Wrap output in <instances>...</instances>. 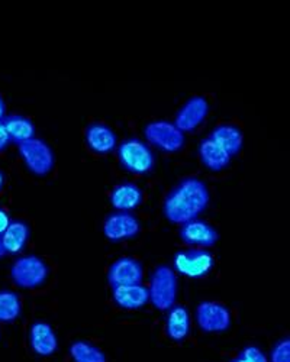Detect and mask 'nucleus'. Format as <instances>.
I'll return each instance as SVG.
<instances>
[{
    "label": "nucleus",
    "mask_w": 290,
    "mask_h": 362,
    "mask_svg": "<svg viewBox=\"0 0 290 362\" xmlns=\"http://www.w3.org/2000/svg\"><path fill=\"white\" fill-rule=\"evenodd\" d=\"M4 128L9 136V141L18 144L35 138V125L33 120L22 115H11L2 119Z\"/></svg>",
    "instance_id": "aec40b11"
},
{
    "label": "nucleus",
    "mask_w": 290,
    "mask_h": 362,
    "mask_svg": "<svg viewBox=\"0 0 290 362\" xmlns=\"http://www.w3.org/2000/svg\"><path fill=\"white\" fill-rule=\"evenodd\" d=\"M196 323L207 334H221L231 326L229 310L219 301H202L196 308Z\"/></svg>",
    "instance_id": "6e6552de"
},
{
    "label": "nucleus",
    "mask_w": 290,
    "mask_h": 362,
    "mask_svg": "<svg viewBox=\"0 0 290 362\" xmlns=\"http://www.w3.org/2000/svg\"><path fill=\"white\" fill-rule=\"evenodd\" d=\"M179 283L174 269L168 265H158L150 277V301L151 305L160 310H170L178 300Z\"/></svg>",
    "instance_id": "f03ea898"
},
{
    "label": "nucleus",
    "mask_w": 290,
    "mask_h": 362,
    "mask_svg": "<svg viewBox=\"0 0 290 362\" xmlns=\"http://www.w3.org/2000/svg\"><path fill=\"white\" fill-rule=\"evenodd\" d=\"M121 165L132 174H147L154 168V154L150 146L137 139H125L118 148Z\"/></svg>",
    "instance_id": "20e7f679"
},
{
    "label": "nucleus",
    "mask_w": 290,
    "mask_h": 362,
    "mask_svg": "<svg viewBox=\"0 0 290 362\" xmlns=\"http://www.w3.org/2000/svg\"><path fill=\"white\" fill-rule=\"evenodd\" d=\"M115 305L124 310H138L150 303L149 287L142 284L115 287L112 291Z\"/></svg>",
    "instance_id": "ddd939ff"
},
{
    "label": "nucleus",
    "mask_w": 290,
    "mask_h": 362,
    "mask_svg": "<svg viewBox=\"0 0 290 362\" xmlns=\"http://www.w3.org/2000/svg\"><path fill=\"white\" fill-rule=\"evenodd\" d=\"M144 194L134 183H122L113 187L110 194V204L118 212H131L142 203Z\"/></svg>",
    "instance_id": "a211bd4d"
},
{
    "label": "nucleus",
    "mask_w": 290,
    "mask_h": 362,
    "mask_svg": "<svg viewBox=\"0 0 290 362\" xmlns=\"http://www.w3.org/2000/svg\"><path fill=\"white\" fill-rule=\"evenodd\" d=\"M174 269L182 276L200 279L208 276L214 265V255L207 250H185L179 251L173 258Z\"/></svg>",
    "instance_id": "423d86ee"
},
{
    "label": "nucleus",
    "mask_w": 290,
    "mask_h": 362,
    "mask_svg": "<svg viewBox=\"0 0 290 362\" xmlns=\"http://www.w3.org/2000/svg\"><path fill=\"white\" fill-rule=\"evenodd\" d=\"M2 239V245L6 254H18L21 252L29 239V226L23 221H11L9 226L0 236Z\"/></svg>",
    "instance_id": "412c9836"
},
{
    "label": "nucleus",
    "mask_w": 290,
    "mask_h": 362,
    "mask_svg": "<svg viewBox=\"0 0 290 362\" xmlns=\"http://www.w3.org/2000/svg\"><path fill=\"white\" fill-rule=\"evenodd\" d=\"M9 223H11V218H9L8 212L4 207H0V236L4 235V232L6 230Z\"/></svg>",
    "instance_id": "a878e982"
},
{
    "label": "nucleus",
    "mask_w": 290,
    "mask_h": 362,
    "mask_svg": "<svg viewBox=\"0 0 290 362\" xmlns=\"http://www.w3.org/2000/svg\"><path fill=\"white\" fill-rule=\"evenodd\" d=\"M5 110H6V105H5V100L4 98L0 96V120H2L5 117Z\"/></svg>",
    "instance_id": "cd10ccee"
},
{
    "label": "nucleus",
    "mask_w": 290,
    "mask_h": 362,
    "mask_svg": "<svg viewBox=\"0 0 290 362\" xmlns=\"http://www.w3.org/2000/svg\"><path fill=\"white\" fill-rule=\"evenodd\" d=\"M270 362H290V341L283 338L274 345L270 354Z\"/></svg>",
    "instance_id": "b1692460"
},
{
    "label": "nucleus",
    "mask_w": 290,
    "mask_h": 362,
    "mask_svg": "<svg viewBox=\"0 0 290 362\" xmlns=\"http://www.w3.org/2000/svg\"><path fill=\"white\" fill-rule=\"evenodd\" d=\"M5 255H8V254H6V251H5L4 245H2V239H0V259H2Z\"/></svg>",
    "instance_id": "c756f323"
},
{
    "label": "nucleus",
    "mask_w": 290,
    "mask_h": 362,
    "mask_svg": "<svg viewBox=\"0 0 290 362\" xmlns=\"http://www.w3.org/2000/svg\"><path fill=\"white\" fill-rule=\"evenodd\" d=\"M147 141L166 153H178L185 145V134L168 120H154L144 129Z\"/></svg>",
    "instance_id": "0eeeda50"
},
{
    "label": "nucleus",
    "mask_w": 290,
    "mask_h": 362,
    "mask_svg": "<svg viewBox=\"0 0 290 362\" xmlns=\"http://www.w3.org/2000/svg\"><path fill=\"white\" fill-rule=\"evenodd\" d=\"M29 345L40 356L54 355L58 348V338L52 326L47 322H35L29 329Z\"/></svg>",
    "instance_id": "4468645a"
},
{
    "label": "nucleus",
    "mask_w": 290,
    "mask_h": 362,
    "mask_svg": "<svg viewBox=\"0 0 290 362\" xmlns=\"http://www.w3.org/2000/svg\"><path fill=\"white\" fill-rule=\"evenodd\" d=\"M9 142H11L9 136H8V134H6L5 128H4L2 120H0V151H4L9 145Z\"/></svg>",
    "instance_id": "bb28decb"
},
{
    "label": "nucleus",
    "mask_w": 290,
    "mask_h": 362,
    "mask_svg": "<svg viewBox=\"0 0 290 362\" xmlns=\"http://www.w3.org/2000/svg\"><path fill=\"white\" fill-rule=\"evenodd\" d=\"M141 230L139 219L131 212H115L103 222V235L110 243L135 238Z\"/></svg>",
    "instance_id": "1a4fd4ad"
},
{
    "label": "nucleus",
    "mask_w": 290,
    "mask_h": 362,
    "mask_svg": "<svg viewBox=\"0 0 290 362\" xmlns=\"http://www.w3.org/2000/svg\"><path fill=\"white\" fill-rule=\"evenodd\" d=\"M209 109L211 106L205 98L193 96L178 112L174 125H176L183 134L193 132L196 128H199L205 122Z\"/></svg>",
    "instance_id": "9d476101"
},
{
    "label": "nucleus",
    "mask_w": 290,
    "mask_h": 362,
    "mask_svg": "<svg viewBox=\"0 0 290 362\" xmlns=\"http://www.w3.org/2000/svg\"><path fill=\"white\" fill-rule=\"evenodd\" d=\"M69 354L74 362H108V358L100 348L86 341L73 342L69 348Z\"/></svg>",
    "instance_id": "4be33fe9"
},
{
    "label": "nucleus",
    "mask_w": 290,
    "mask_h": 362,
    "mask_svg": "<svg viewBox=\"0 0 290 362\" xmlns=\"http://www.w3.org/2000/svg\"><path fill=\"white\" fill-rule=\"evenodd\" d=\"M4 186H5V174L4 171H0V192H2Z\"/></svg>",
    "instance_id": "c85d7f7f"
},
{
    "label": "nucleus",
    "mask_w": 290,
    "mask_h": 362,
    "mask_svg": "<svg viewBox=\"0 0 290 362\" xmlns=\"http://www.w3.org/2000/svg\"><path fill=\"white\" fill-rule=\"evenodd\" d=\"M199 157L203 165L211 171H222L229 165L231 161V157L211 138L202 139L199 145Z\"/></svg>",
    "instance_id": "6ab92c4d"
},
{
    "label": "nucleus",
    "mask_w": 290,
    "mask_h": 362,
    "mask_svg": "<svg viewBox=\"0 0 290 362\" xmlns=\"http://www.w3.org/2000/svg\"><path fill=\"white\" fill-rule=\"evenodd\" d=\"M144 279V268L139 261H137L132 257H122L116 259L108 273V281L115 287H122V286H134L141 284Z\"/></svg>",
    "instance_id": "9b49d317"
},
{
    "label": "nucleus",
    "mask_w": 290,
    "mask_h": 362,
    "mask_svg": "<svg viewBox=\"0 0 290 362\" xmlns=\"http://www.w3.org/2000/svg\"><path fill=\"white\" fill-rule=\"evenodd\" d=\"M231 362H269V361L263 354V351H260L255 346H247L240 352V355L236 359H232Z\"/></svg>",
    "instance_id": "393cba45"
},
{
    "label": "nucleus",
    "mask_w": 290,
    "mask_h": 362,
    "mask_svg": "<svg viewBox=\"0 0 290 362\" xmlns=\"http://www.w3.org/2000/svg\"><path fill=\"white\" fill-rule=\"evenodd\" d=\"M50 276V267L37 255L18 258L11 267V279L21 288H37L42 286Z\"/></svg>",
    "instance_id": "7ed1b4c3"
},
{
    "label": "nucleus",
    "mask_w": 290,
    "mask_h": 362,
    "mask_svg": "<svg viewBox=\"0 0 290 362\" xmlns=\"http://www.w3.org/2000/svg\"><path fill=\"white\" fill-rule=\"evenodd\" d=\"M86 142L99 156L110 154L118 145V136L105 124H92L86 129Z\"/></svg>",
    "instance_id": "2eb2a0df"
},
{
    "label": "nucleus",
    "mask_w": 290,
    "mask_h": 362,
    "mask_svg": "<svg viewBox=\"0 0 290 362\" xmlns=\"http://www.w3.org/2000/svg\"><path fill=\"white\" fill-rule=\"evenodd\" d=\"M167 337L173 342H183L190 334V313L185 306L174 305L167 315Z\"/></svg>",
    "instance_id": "dca6fc26"
},
{
    "label": "nucleus",
    "mask_w": 290,
    "mask_h": 362,
    "mask_svg": "<svg viewBox=\"0 0 290 362\" xmlns=\"http://www.w3.org/2000/svg\"><path fill=\"white\" fill-rule=\"evenodd\" d=\"M218 232L216 229L205 221L193 219L186 222L180 228V239L187 245L209 248L218 243Z\"/></svg>",
    "instance_id": "f8f14e48"
},
{
    "label": "nucleus",
    "mask_w": 290,
    "mask_h": 362,
    "mask_svg": "<svg viewBox=\"0 0 290 362\" xmlns=\"http://www.w3.org/2000/svg\"><path fill=\"white\" fill-rule=\"evenodd\" d=\"M211 202L208 186L196 177L182 180L178 186L167 194L163 214L171 223L183 225L205 212Z\"/></svg>",
    "instance_id": "f257e3e1"
},
{
    "label": "nucleus",
    "mask_w": 290,
    "mask_h": 362,
    "mask_svg": "<svg viewBox=\"0 0 290 362\" xmlns=\"http://www.w3.org/2000/svg\"><path fill=\"white\" fill-rule=\"evenodd\" d=\"M18 151L26 168L33 174L42 177L52 171L55 158L51 146L45 141L40 138H33L21 142L18 144Z\"/></svg>",
    "instance_id": "39448f33"
},
{
    "label": "nucleus",
    "mask_w": 290,
    "mask_h": 362,
    "mask_svg": "<svg viewBox=\"0 0 290 362\" xmlns=\"http://www.w3.org/2000/svg\"><path fill=\"white\" fill-rule=\"evenodd\" d=\"M21 298L16 293L9 290L0 291V322H15L21 315Z\"/></svg>",
    "instance_id": "5701e85b"
},
{
    "label": "nucleus",
    "mask_w": 290,
    "mask_h": 362,
    "mask_svg": "<svg viewBox=\"0 0 290 362\" xmlns=\"http://www.w3.org/2000/svg\"><path fill=\"white\" fill-rule=\"evenodd\" d=\"M209 138L219 145L231 158L236 157L244 145L243 132L234 125H218L214 128Z\"/></svg>",
    "instance_id": "f3484780"
}]
</instances>
